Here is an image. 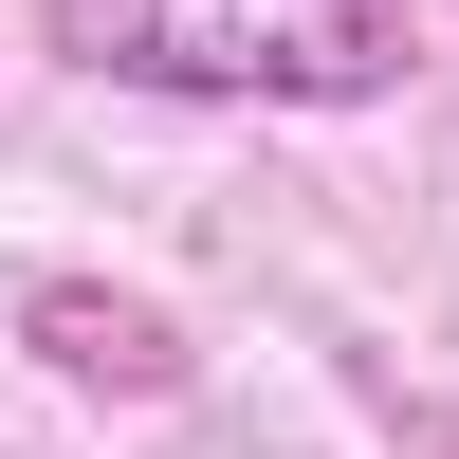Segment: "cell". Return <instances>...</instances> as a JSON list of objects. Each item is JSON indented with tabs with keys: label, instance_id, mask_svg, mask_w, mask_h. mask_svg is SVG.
Wrapping results in <instances>:
<instances>
[{
	"label": "cell",
	"instance_id": "obj_1",
	"mask_svg": "<svg viewBox=\"0 0 459 459\" xmlns=\"http://www.w3.org/2000/svg\"><path fill=\"white\" fill-rule=\"evenodd\" d=\"M56 56L110 92H203V110H368L404 92L423 37L386 0H56Z\"/></svg>",
	"mask_w": 459,
	"mask_h": 459
},
{
	"label": "cell",
	"instance_id": "obj_2",
	"mask_svg": "<svg viewBox=\"0 0 459 459\" xmlns=\"http://www.w3.org/2000/svg\"><path fill=\"white\" fill-rule=\"evenodd\" d=\"M19 331L74 368V386H129V404H147V386H184V331L147 313V294H92V276H19Z\"/></svg>",
	"mask_w": 459,
	"mask_h": 459
},
{
	"label": "cell",
	"instance_id": "obj_3",
	"mask_svg": "<svg viewBox=\"0 0 459 459\" xmlns=\"http://www.w3.org/2000/svg\"><path fill=\"white\" fill-rule=\"evenodd\" d=\"M423 441H441V459H459V423H423Z\"/></svg>",
	"mask_w": 459,
	"mask_h": 459
}]
</instances>
